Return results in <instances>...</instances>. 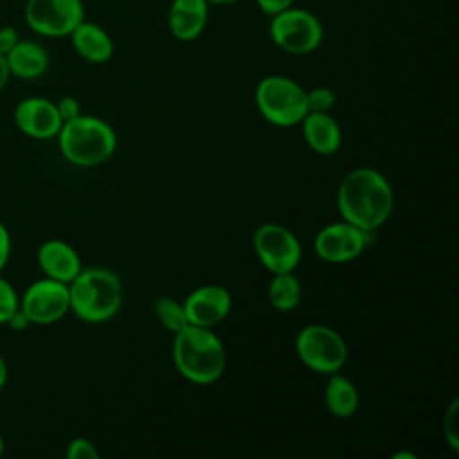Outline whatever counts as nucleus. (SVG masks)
I'll use <instances>...</instances> for the list:
<instances>
[{
  "label": "nucleus",
  "instance_id": "nucleus-1",
  "mask_svg": "<svg viewBox=\"0 0 459 459\" xmlns=\"http://www.w3.org/2000/svg\"><path fill=\"white\" fill-rule=\"evenodd\" d=\"M393 201L389 181L369 167L348 172L337 190V208L342 221L368 231H375L389 219Z\"/></svg>",
  "mask_w": 459,
  "mask_h": 459
},
{
  "label": "nucleus",
  "instance_id": "nucleus-2",
  "mask_svg": "<svg viewBox=\"0 0 459 459\" xmlns=\"http://www.w3.org/2000/svg\"><path fill=\"white\" fill-rule=\"evenodd\" d=\"M172 357L181 377L194 384H212L226 368L222 341L204 326L188 325L174 333Z\"/></svg>",
  "mask_w": 459,
  "mask_h": 459
},
{
  "label": "nucleus",
  "instance_id": "nucleus-3",
  "mask_svg": "<svg viewBox=\"0 0 459 459\" xmlns=\"http://www.w3.org/2000/svg\"><path fill=\"white\" fill-rule=\"evenodd\" d=\"M70 310L86 323L111 319L122 305V281L106 267H82L68 283Z\"/></svg>",
  "mask_w": 459,
  "mask_h": 459
},
{
  "label": "nucleus",
  "instance_id": "nucleus-4",
  "mask_svg": "<svg viewBox=\"0 0 459 459\" xmlns=\"http://www.w3.org/2000/svg\"><path fill=\"white\" fill-rule=\"evenodd\" d=\"M57 143L66 161L77 167H97L115 154L117 134L108 122L81 113L63 122L57 133Z\"/></svg>",
  "mask_w": 459,
  "mask_h": 459
},
{
  "label": "nucleus",
  "instance_id": "nucleus-5",
  "mask_svg": "<svg viewBox=\"0 0 459 459\" xmlns=\"http://www.w3.org/2000/svg\"><path fill=\"white\" fill-rule=\"evenodd\" d=\"M255 100L262 117L281 127L299 124L308 113L305 88L285 75L264 77L256 86Z\"/></svg>",
  "mask_w": 459,
  "mask_h": 459
},
{
  "label": "nucleus",
  "instance_id": "nucleus-6",
  "mask_svg": "<svg viewBox=\"0 0 459 459\" xmlns=\"http://www.w3.org/2000/svg\"><path fill=\"white\" fill-rule=\"evenodd\" d=\"M269 34L276 47L289 54L303 56L314 52L323 41V25L319 18L303 7L289 9L271 16Z\"/></svg>",
  "mask_w": 459,
  "mask_h": 459
},
{
  "label": "nucleus",
  "instance_id": "nucleus-7",
  "mask_svg": "<svg viewBox=\"0 0 459 459\" xmlns=\"http://www.w3.org/2000/svg\"><path fill=\"white\" fill-rule=\"evenodd\" d=\"M296 353L312 371L332 375L341 371L348 359V346L341 333L326 325H308L296 337Z\"/></svg>",
  "mask_w": 459,
  "mask_h": 459
},
{
  "label": "nucleus",
  "instance_id": "nucleus-8",
  "mask_svg": "<svg viewBox=\"0 0 459 459\" xmlns=\"http://www.w3.org/2000/svg\"><path fill=\"white\" fill-rule=\"evenodd\" d=\"M23 16L32 32L65 38L84 20V4L82 0H27Z\"/></svg>",
  "mask_w": 459,
  "mask_h": 459
},
{
  "label": "nucleus",
  "instance_id": "nucleus-9",
  "mask_svg": "<svg viewBox=\"0 0 459 459\" xmlns=\"http://www.w3.org/2000/svg\"><path fill=\"white\" fill-rule=\"evenodd\" d=\"M253 247L258 260L273 274L292 273L301 260L299 240L289 228L281 224H262L255 231Z\"/></svg>",
  "mask_w": 459,
  "mask_h": 459
},
{
  "label": "nucleus",
  "instance_id": "nucleus-10",
  "mask_svg": "<svg viewBox=\"0 0 459 459\" xmlns=\"http://www.w3.org/2000/svg\"><path fill=\"white\" fill-rule=\"evenodd\" d=\"M20 308L32 325H52L70 312L68 283L41 278L32 281L20 298Z\"/></svg>",
  "mask_w": 459,
  "mask_h": 459
},
{
  "label": "nucleus",
  "instance_id": "nucleus-11",
  "mask_svg": "<svg viewBox=\"0 0 459 459\" xmlns=\"http://www.w3.org/2000/svg\"><path fill=\"white\" fill-rule=\"evenodd\" d=\"M375 231L360 230L346 221L325 226L314 240L316 255L330 264H344L355 260L371 242Z\"/></svg>",
  "mask_w": 459,
  "mask_h": 459
},
{
  "label": "nucleus",
  "instance_id": "nucleus-12",
  "mask_svg": "<svg viewBox=\"0 0 459 459\" xmlns=\"http://www.w3.org/2000/svg\"><path fill=\"white\" fill-rule=\"evenodd\" d=\"M16 127L36 140H48L57 136L63 120L57 113L56 102L45 97H25L13 111Z\"/></svg>",
  "mask_w": 459,
  "mask_h": 459
},
{
  "label": "nucleus",
  "instance_id": "nucleus-13",
  "mask_svg": "<svg viewBox=\"0 0 459 459\" xmlns=\"http://www.w3.org/2000/svg\"><path fill=\"white\" fill-rule=\"evenodd\" d=\"M190 325L212 328L231 310V294L221 285H203L192 290L183 301Z\"/></svg>",
  "mask_w": 459,
  "mask_h": 459
},
{
  "label": "nucleus",
  "instance_id": "nucleus-14",
  "mask_svg": "<svg viewBox=\"0 0 459 459\" xmlns=\"http://www.w3.org/2000/svg\"><path fill=\"white\" fill-rule=\"evenodd\" d=\"M38 265L47 278L70 283L82 269L79 253L65 240L50 238L38 249Z\"/></svg>",
  "mask_w": 459,
  "mask_h": 459
},
{
  "label": "nucleus",
  "instance_id": "nucleus-15",
  "mask_svg": "<svg viewBox=\"0 0 459 459\" xmlns=\"http://www.w3.org/2000/svg\"><path fill=\"white\" fill-rule=\"evenodd\" d=\"M210 4L206 0H172L169 7V30L179 41L199 38L208 22Z\"/></svg>",
  "mask_w": 459,
  "mask_h": 459
},
{
  "label": "nucleus",
  "instance_id": "nucleus-16",
  "mask_svg": "<svg viewBox=\"0 0 459 459\" xmlns=\"http://www.w3.org/2000/svg\"><path fill=\"white\" fill-rule=\"evenodd\" d=\"M11 77L32 81L41 77L50 65L48 52L43 45L32 39H22L5 56Z\"/></svg>",
  "mask_w": 459,
  "mask_h": 459
},
{
  "label": "nucleus",
  "instance_id": "nucleus-17",
  "mask_svg": "<svg viewBox=\"0 0 459 459\" xmlns=\"http://www.w3.org/2000/svg\"><path fill=\"white\" fill-rule=\"evenodd\" d=\"M75 52L88 63H106L111 59L115 45L111 36L97 23L82 20L70 34Z\"/></svg>",
  "mask_w": 459,
  "mask_h": 459
},
{
  "label": "nucleus",
  "instance_id": "nucleus-18",
  "mask_svg": "<svg viewBox=\"0 0 459 459\" xmlns=\"http://www.w3.org/2000/svg\"><path fill=\"white\" fill-rule=\"evenodd\" d=\"M308 147L319 154H333L341 145V129L330 113L308 111L299 122Z\"/></svg>",
  "mask_w": 459,
  "mask_h": 459
},
{
  "label": "nucleus",
  "instance_id": "nucleus-19",
  "mask_svg": "<svg viewBox=\"0 0 459 459\" xmlns=\"http://www.w3.org/2000/svg\"><path fill=\"white\" fill-rule=\"evenodd\" d=\"M325 405L335 418H350L359 409V391L344 375L332 373L325 387Z\"/></svg>",
  "mask_w": 459,
  "mask_h": 459
},
{
  "label": "nucleus",
  "instance_id": "nucleus-20",
  "mask_svg": "<svg viewBox=\"0 0 459 459\" xmlns=\"http://www.w3.org/2000/svg\"><path fill=\"white\" fill-rule=\"evenodd\" d=\"M271 305L276 310L290 312L299 305L301 299V283L292 273L273 274V280L267 289Z\"/></svg>",
  "mask_w": 459,
  "mask_h": 459
},
{
  "label": "nucleus",
  "instance_id": "nucleus-21",
  "mask_svg": "<svg viewBox=\"0 0 459 459\" xmlns=\"http://www.w3.org/2000/svg\"><path fill=\"white\" fill-rule=\"evenodd\" d=\"M154 314H156V319L161 323V326L170 333H178L179 330L190 325L186 319L183 303L169 296H160L154 299Z\"/></svg>",
  "mask_w": 459,
  "mask_h": 459
},
{
  "label": "nucleus",
  "instance_id": "nucleus-22",
  "mask_svg": "<svg viewBox=\"0 0 459 459\" xmlns=\"http://www.w3.org/2000/svg\"><path fill=\"white\" fill-rule=\"evenodd\" d=\"M305 99L308 111L328 113L335 104V91L326 86H317L312 90H305Z\"/></svg>",
  "mask_w": 459,
  "mask_h": 459
},
{
  "label": "nucleus",
  "instance_id": "nucleus-23",
  "mask_svg": "<svg viewBox=\"0 0 459 459\" xmlns=\"http://www.w3.org/2000/svg\"><path fill=\"white\" fill-rule=\"evenodd\" d=\"M18 307H20V296L16 289L0 273V325H5Z\"/></svg>",
  "mask_w": 459,
  "mask_h": 459
},
{
  "label": "nucleus",
  "instance_id": "nucleus-24",
  "mask_svg": "<svg viewBox=\"0 0 459 459\" xmlns=\"http://www.w3.org/2000/svg\"><path fill=\"white\" fill-rule=\"evenodd\" d=\"M457 407H459V400L454 398L450 402V405L445 411V418H443V434H445V441L450 445V448L454 452L459 450V423H457Z\"/></svg>",
  "mask_w": 459,
  "mask_h": 459
},
{
  "label": "nucleus",
  "instance_id": "nucleus-25",
  "mask_svg": "<svg viewBox=\"0 0 459 459\" xmlns=\"http://www.w3.org/2000/svg\"><path fill=\"white\" fill-rule=\"evenodd\" d=\"M68 459H99L100 454L97 446L86 437H75L66 446Z\"/></svg>",
  "mask_w": 459,
  "mask_h": 459
},
{
  "label": "nucleus",
  "instance_id": "nucleus-26",
  "mask_svg": "<svg viewBox=\"0 0 459 459\" xmlns=\"http://www.w3.org/2000/svg\"><path fill=\"white\" fill-rule=\"evenodd\" d=\"M56 108H57V113H59V117H61L63 122H68V120H72V118H75V117L81 115V104H79V100H77L75 97H70V95L61 97V99L56 102Z\"/></svg>",
  "mask_w": 459,
  "mask_h": 459
},
{
  "label": "nucleus",
  "instance_id": "nucleus-27",
  "mask_svg": "<svg viewBox=\"0 0 459 459\" xmlns=\"http://www.w3.org/2000/svg\"><path fill=\"white\" fill-rule=\"evenodd\" d=\"M20 41V34L16 30V27L13 25H5L0 27V54L7 56L9 50Z\"/></svg>",
  "mask_w": 459,
  "mask_h": 459
},
{
  "label": "nucleus",
  "instance_id": "nucleus-28",
  "mask_svg": "<svg viewBox=\"0 0 459 459\" xmlns=\"http://www.w3.org/2000/svg\"><path fill=\"white\" fill-rule=\"evenodd\" d=\"M256 5L264 14L274 16L294 5V0H256Z\"/></svg>",
  "mask_w": 459,
  "mask_h": 459
},
{
  "label": "nucleus",
  "instance_id": "nucleus-29",
  "mask_svg": "<svg viewBox=\"0 0 459 459\" xmlns=\"http://www.w3.org/2000/svg\"><path fill=\"white\" fill-rule=\"evenodd\" d=\"M11 258V233L4 222H0V273Z\"/></svg>",
  "mask_w": 459,
  "mask_h": 459
},
{
  "label": "nucleus",
  "instance_id": "nucleus-30",
  "mask_svg": "<svg viewBox=\"0 0 459 459\" xmlns=\"http://www.w3.org/2000/svg\"><path fill=\"white\" fill-rule=\"evenodd\" d=\"M13 332H23V330H27L32 323H30V319L25 316V312L18 307L16 310H14V314L7 319V323H5Z\"/></svg>",
  "mask_w": 459,
  "mask_h": 459
},
{
  "label": "nucleus",
  "instance_id": "nucleus-31",
  "mask_svg": "<svg viewBox=\"0 0 459 459\" xmlns=\"http://www.w3.org/2000/svg\"><path fill=\"white\" fill-rule=\"evenodd\" d=\"M9 79H11V72L7 66V59H5V56L0 54V91L7 86Z\"/></svg>",
  "mask_w": 459,
  "mask_h": 459
},
{
  "label": "nucleus",
  "instance_id": "nucleus-32",
  "mask_svg": "<svg viewBox=\"0 0 459 459\" xmlns=\"http://www.w3.org/2000/svg\"><path fill=\"white\" fill-rule=\"evenodd\" d=\"M7 362H5V359L0 355V389L5 385V382H7Z\"/></svg>",
  "mask_w": 459,
  "mask_h": 459
},
{
  "label": "nucleus",
  "instance_id": "nucleus-33",
  "mask_svg": "<svg viewBox=\"0 0 459 459\" xmlns=\"http://www.w3.org/2000/svg\"><path fill=\"white\" fill-rule=\"evenodd\" d=\"M210 5H231V4H237L240 0H206Z\"/></svg>",
  "mask_w": 459,
  "mask_h": 459
},
{
  "label": "nucleus",
  "instance_id": "nucleus-34",
  "mask_svg": "<svg viewBox=\"0 0 459 459\" xmlns=\"http://www.w3.org/2000/svg\"><path fill=\"white\" fill-rule=\"evenodd\" d=\"M416 459V455L414 454H411V452H398V454H394L393 455V459Z\"/></svg>",
  "mask_w": 459,
  "mask_h": 459
},
{
  "label": "nucleus",
  "instance_id": "nucleus-35",
  "mask_svg": "<svg viewBox=\"0 0 459 459\" xmlns=\"http://www.w3.org/2000/svg\"><path fill=\"white\" fill-rule=\"evenodd\" d=\"M4 452H5V441H4V436L0 434V457L4 455Z\"/></svg>",
  "mask_w": 459,
  "mask_h": 459
}]
</instances>
